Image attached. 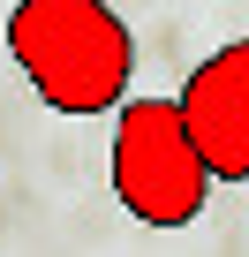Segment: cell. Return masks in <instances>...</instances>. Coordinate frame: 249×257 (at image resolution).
<instances>
[{"mask_svg": "<svg viewBox=\"0 0 249 257\" xmlns=\"http://www.w3.org/2000/svg\"><path fill=\"white\" fill-rule=\"evenodd\" d=\"M174 113L211 182H249V38H226L219 53H204L189 68Z\"/></svg>", "mask_w": 249, "mask_h": 257, "instance_id": "obj_3", "label": "cell"}, {"mask_svg": "<svg viewBox=\"0 0 249 257\" xmlns=\"http://www.w3.org/2000/svg\"><path fill=\"white\" fill-rule=\"evenodd\" d=\"M113 197L144 227H189L211 197V174L189 144L174 98H129L113 113Z\"/></svg>", "mask_w": 249, "mask_h": 257, "instance_id": "obj_2", "label": "cell"}, {"mask_svg": "<svg viewBox=\"0 0 249 257\" xmlns=\"http://www.w3.org/2000/svg\"><path fill=\"white\" fill-rule=\"evenodd\" d=\"M8 53L53 113H121L136 76V38L106 0H16Z\"/></svg>", "mask_w": 249, "mask_h": 257, "instance_id": "obj_1", "label": "cell"}]
</instances>
